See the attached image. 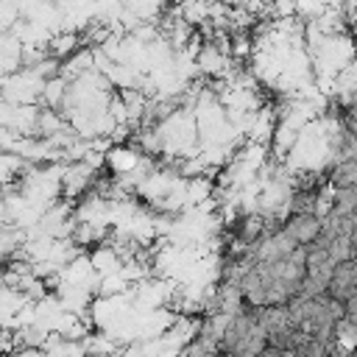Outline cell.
<instances>
[{
  "instance_id": "6da1fadb",
  "label": "cell",
  "mask_w": 357,
  "mask_h": 357,
  "mask_svg": "<svg viewBox=\"0 0 357 357\" xmlns=\"http://www.w3.org/2000/svg\"><path fill=\"white\" fill-rule=\"evenodd\" d=\"M326 296L343 307L349 301L357 298V268H354V259H346V262H337L329 273V284H326Z\"/></svg>"
}]
</instances>
